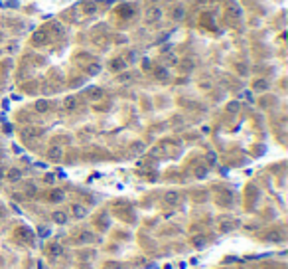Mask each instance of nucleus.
I'll use <instances>...</instances> for the list:
<instances>
[{"instance_id":"412c9836","label":"nucleus","mask_w":288,"mask_h":269,"mask_svg":"<svg viewBox=\"0 0 288 269\" xmlns=\"http://www.w3.org/2000/svg\"><path fill=\"white\" fill-rule=\"evenodd\" d=\"M51 30L55 32L57 36H61V34H63V26H61V24H57V22H53V24H51Z\"/></svg>"},{"instance_id":"dca6fc26","label":"nucleus","mask_w":288,"mask_h":269,"mask_svg":"<svg viewBox=\"0 0 288 269\" xmlns=\"http://www.w3.org/2000/svg\"><path fill=\"white\" fill-rule=\"evenodd\" d=\"M184 14H185V10H184L182 6H178V8H174L172 18H174V20H182V18H184Z\"/></svg>"},{"instance_id":"7ed1b4c3","label":"nucleus","mask_w":288,"mask_h":269,"mask_svg":"<svg viewBox=\"0 0 288 269\" xmlns=\"http://www.w3.org/2000/svg\"><path fill=\"white\" fill-rule=\"evenodd\" d=\"M47 42H50V34L44 32V30L36 32V34L32 36V44H34V46H46Z\"/></svg>"},{"instance_id":"a211bd4d","label":"nucleus","mask_w":288,"mask_h":269,"mask_svg":"<svg viewBox=\"0 0 288 269\" xmlns=\"http://www.w3.org/2000/svg\"><path fill=\"white\" fill-rule=\"evenodd\" d=\"M99 71H101V66H99V63H91V66L87 67V73H89V75H97Z\"/></svg>"},{"instance_id":"a878e982","label":"nucleus","mask_w":288,"mask_h":269,"mask_svg":"<svg viewBox=\"0 0 288 269\" xmlns=\"http://www.w3.org/2000/svg\"><path fill=\"white\" fill-rule=\"evenodd\" d=\"M203 238H194V245H203Z\"/></svg>"},{"instance_id":"c85d7f7f","label":"nucleus","mask_w":288,"mask_h":269,"mask_svg":"<svg viewBox=\"0 0 288 269\" xmlns=\"http://www.w3.org/2000/svg\"><path fill=\"white\" fill-rule=\"evenodd\" d=\"M0 154H2V150H0Z\"/></svg>"},{"instance_id":"4be33fe9","label":"nucleus","mask_w":288,"mask_h":269,"mask_svg":"<svg viewBox=\"0 0 288 269\" xmlns=\"http://www.w3.org/2000/svg\"><path fill=\"white\" fill-rule=\"evenodd\" d=\"M142 69L150 71V69H152V62H150V60H142Z\"/></svg>"},{"instance_id":"b1692460","label":"nucleus","mask_w":288,"mask_h":269,"mask_svg":"<svg viewBox=\"0 0 288 269\" xmlns=\"http://www.w3.org/2000/svg\"><path fill=\"white\" fill-rule=\"evenodd\" d=\"M20 234H22V238H24L26 241L30 239V230H26V228H24V230H22V232H20Z\"/></svg>"},{"instance_id":"1a4fd4ad","label":"nucleus","mask_w":288,"mask_h":269,"mask_svg":"<svg viewBox=\"0 0 288 269\" xmlns=\"http://www.w3.org/2000/svg\"><path fill=\"white\" fill-rule=\"evenodd\" d=\"M124 67H126V62L122 60V57H116V60L111 62V69H113V71H122Z\"/></svg>"},{"instance_id":"423d86ee","label":"nucleus","mask_w":288,"mask_h":269,"mask_svg":"<svg viewBox=\"0 0 288 269\" xmlns=\"http://www.w3.org/2000/svg\"><path fill=\"white\" fill-rule=\"evenodd\" d=\"M164 202L170 204V206H176V204L180 202V192H176V190H170L164 194Z\"/></svg>"},{"instance_id":"5701e85b","label":"nucleus","mask_w":288,"mask_h":269,"mask_svg":"<svg viewBox=\"0 0 288 269\" xmlns=\"http://www.w3.org/2000/svg\"><path fill=\"white\" fill-rule=\"evenodd\" d=\"M195 174H197V178H205L207 170H205V168H197V172H195Z\"/></svg>"},{"instance_id":"2eb2a0df","label":"nucleus","mask_w":288,"mask_h":269,"mask_svg":"<svg viewBox=\"0 0 288 269\" xmlns=\"http://www.w3.org/2000/svg\"><path fill=\"white\" fill-rule=\"evenodd\" d=\"M89 97H91V99H101V97H103V89H99V87L89 89Z\"/></svg>"},{"instance_id":"ddd939ff","label":"nucleus","mask_w":288,"mask_h":269,"mask_svg":"<svg viewBox=\"0 0 288 269\" xmlns=\"http://www.w3.org/2000/svg\"><path fill=\"white\" fill-rule=\"evenodd\" d=\"M51 218H53V222H55V224H65L67 222V216L63 212H53Z\"/></svg>"},{"instance_id":"bb28decb","label":"nucleus","mask_w":288,"mask_h":269,"mask_svg":"<svg viewBox=\"0 0 288 269\" xmlns=\"http://www.w3.org/2000/svg\"><path fill=\"white\" fill-rule=\"evenodd\" d=\"M207 160H209V164H215V154L209 153V154H207Z\"/></svg>"},{"instance_id":"9d476101","label":"nucleus","mask_w":288,"mask_h":269,"mask_svg":"<svg viewBox=\"0 0 288 269\" xmlns=\"http://www.w3.org/2000/svg\"><path fill=\"white\" fill-rule=\"evenodd\" d=\"M34 109L38 111V113H46L47 109H50V103H47L46 99H40V101H36V103H34Z\"/></svg>"},{"instance_id":"f257e3e1","label":"nucleus","mask_w":288,"mask_h":269,"mask_svg":"<svg viewBox=\"0 0 288 269\" xmlns=\"http://www.w3.org/2000/svg\"><path fill=\"white\" fill-rule=\"evenodd\" d=\"M162 16H164L162 8H158V6H148L146 10H144V22H146V24H156V22H160V20H162Z\"/></svg>"},{"instance_id":"0eeeda50","label":"nucleus","mask_w":288,"mask_h":269,"mask_svg":"<svg viewBox=\"0 0 288 269\" xmlns=\"http://www.w3.org/2000/svg\"><path fill=\"white\" fill-rule=\"evenodd\" d=\"M38 134H41V131H40V129H36V127H26V129H22V137L24 139H36Z\"/></svg>"},{"instance_id":"cd10ccee","label":"nucleus","mask_w":288,"mask_h":269,"mask_svg":"<svg viewBox=\"0 0 288 269\" xmlns=\"http://www.w3.org/2000/svg\"><path fill=\"white\" fill-rule=\"evenodd\" d=\"M79 241H91V235H81Z\"/></svg>"},{"instance_id":"4468645a","label":"nucleus","mask_w":288,"mask_h":269,"mask_svg":"<svg viewBox=\"0 0 288 269\" xmlns=\"http://www.w3.org/2000/svg\"><path fill=\"white\" fill-rule=\"evenodd\" d=\"M61 253H63L61 245H51V247H50V257H51V259H55V257H59Z\"/></svg>"},{"instance_id":"aec40b11","label":"nucleus","mask_w":288,"mask_h":269,"mask_svg":"<svg viewBox=\"0 0 288 269\" xmlns=\"http://www.w3.org/2000/svg\"><path fill=\"white\" fill-rule=\"evenodd\" d=\"M266 87H268V83H266L264 79H259V81H255V89H259V91H264Z\"/></svg>"},{"instance_id":"f8f14e48","label":"nucleus","mask_w":288,"mask_h":269,"mask_svg":"<svg viewBox=\"0 0 288 269\" xmlns=\"http://www.w3.org/2000/svg\"><path fill=\"white\" fill-rule=\"evenodd\" d=\"M71 210H73V216H75V218H83L85 214H87V210H85L83 206H79V204H73Z\"/></svg>"},{"instance_id":"39448f33","label":"nucleus","mask_w":288,"mask_h":269,"mask_svg":"<svg viewBox=\"0 0 288 269\" xmlns=\"http://www.w3.org/2000/svg\"><path fill=\"white\" fill-rule=\"evenodd\" d=\"M47 157H50L53 162H59V160L63 158V148H61V147H57V144H53V147L47 150Z\"/></svg>"},{"instance_id":"6e6552de","label":"nucleus","mask_w":288,"mask_h":269,"mask_svg":"<svg viewBox=\"0 0 288 269\" xmlns=\"http://www.w3.org/2000/svg\"><path fill=\"white\" fill-rule=\"evenodd\" d=\"M6 178L10 182H18L20 178H22V170H20V168H10L8 174H6Z\"/></svg>"},{"instance_id":"20e7f679","label":"nucleus","mask_w":288,"mask_h":269,"mask_svg":"<svg viewBox=\"0 0 288 269\" xmlns=\"http://www.w3.org/2000/svg\"><path fill=\"white\" fill-rule=\"evenodd\" d=\"M225 10H227V16H229V18H235V20H239V18L243 16V10H241V6H239L237 2H229Z\"/></svg>"},{"instance_id":"393cba45","label":"nucleus","mask_w":288,"mask_h":269,"mask_svg":"<svg viewBox=\"0 0 288 269\" xmlns=\"http://www.w3.org/2000/svg\"><path fill=\"white\" fill-rule=\"evenodd\" d=\"M144 147H142V143H134V147H132V150H134V153H140Z\"/></svg>"},{"instance_id":"9b49d317","label":"nucleus","mask_w":288,"mask_h":269,"mask_svg":"<svg viewBox=\"0 0 288 269\" xmlns=\"http://www.w3.org/2000/svg\"><path fill=\"white\" fill-rule=\"evenodd\" d=\"M63 105H65V109H67V111H73V109H77V99L73 97V95H69V97H65Z\"/></svg>"},{"instance_id":"6ab92c4d","label":"nucleus","mask_w":288,"mask_h":269,"mask_svg":"<svg viewBox=\"0 0 288 269\" xmlns=\"http://www.w3.org/2000/svg\"><path fill=\"white\" fill-rule=\"evenodd\" d=\"M156 77L158 79H168V69L166 67H158L156 69Z\"/></svg>"},{"instance_id":"f03ea898","label":"nucleus","mask_w":288,"mask_h":269,"mask_svg":"<svg viewBox=\"0 0 288 269\" xmlns=\"http://www.w3.org/2000/svg\"><path fill=\"white\" fill-rule=\"evenodd\" d=\"M97 10H99V4L95 2V0H83L81 2V12L85 16H93Z\"/></svg>"},{"instance_id":"f3484780","label":"nucleus","mask_w":288,"mask_h":269,"mask_svg":"<svg viewBox=\"0 0 288 269\" xmlns=\"http://www.w3.org/2000/svg\"><path fill=\"white\" fill-rule=\"evenodd\" d=\"M50 200H51V202H61V200H63V192H59V190L51 192V194H50Z\"/></svg>"}]
</instances>
